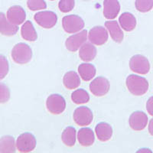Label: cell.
Wrapping results in <instances>:
<instances>
[{"instance_id": "16", "label": "cell", "mask_w": 153, "mask_h": 153, "mask_svg": "<svg viewBox=\"0 0 153 153\" xmlns=\"http://www.w3.org/2000/svg\"><path fill=\"white\" fill-rule=\"evenodd\" d=\"M105 26L110 34L112 39L117 43H121L123 40L124 34L117 21H109L105 22Z\"/></svg>"}, {"instance_id": "17", "label": "cell", "mask_w": 153, "mask_h": 153, "mask_svg": "<svg viewBox=\"0 0 153 153\" xmlns=\"http://www.w3.org/2000/svg\"><path fill=\"white\" fill-rule=\"evenodd\" d=\"M96 135L101 142L110 140L113 136V129L110 124L106 123H100L95 128Z\"/></svg>"}, {"instance_id": "5", "label": "cell", "mask_w": 153, "mask_h": 153, "mask_svg": "<svg viewBox=\"0 0 153 153\" xmlns=\"http://www.w3.org/2000/svg\"><path fill=\"white\" fill-rule=\"evenodd\" d=\"M129 68L131 71L139 74H146L149 72L150 64L145 56L136 54L131 57L129 61Z\"/></svg>"}, {"instance_id": "13", "label": "cell", "mask_w": 153, "mask_h": 153, "mask_svg": "<svg viewBox=\"0 0 153 153\" xmlns=\"http://www.w3.org/2000/svg\"><path fill=\"white\" fill-rule=\"evenodd\" d=\"M26 18V13L20 5H14L8 9L7 19L11 23L16 25L22 24Z\"/></svg>"}, {"instance_id": "4", "label": "cell", "mask_w": 153, "mask_h": 153, "mask_svg": "<svg viewBox=\"0 0 153 153\" xmlns=\"http://www.w3.org/2000/svg\"><path fill=\"white\" fill-rule=\"evenodd\" d=\"M46 106L49 113L54 115L61 114L66 108V102L62 96L59 94H51L48 97Z\"/></svg>"}, {"instance_id": "28", "label": "cell", "mask_w": 153, "mask_h": 153, "mask_svg": "<svg viewBox=\"0 0 153 153\" xmlns=\"http://www.w3.org/2000/svg\"><path fill=\"white\" fill-rule=\"evenodd\" d=\"M27 5L28 9L31 11L45 9L47 8V5L45 0H28Z\"/></svg>"}, {"instance_id": "1", "label": "cell", "mask_w": 153, "mask_h": 153, "mask_svg": "<svg viewBox=\"0 0 153 153\" xmlns=\"http://www.w3.org/2000/svg\"><path fill=\"white\" fill-rule=\"evenodd\" d=\"M126 87L129 92L135 96H142L149 90V82L145 77L131 74L126 78Z\"/></svg>"}, {"instance_id": "3", "label": "cell", "mask_w": 153, "mask_h": 153, "mask_svg": "<svg viewBox=\"0 0 153 153\" xmlns=\"http://www.w3.org/2000/svg\"><path fill=\"white\" fill-rule=\"evenodd\" d=\"M84 20L76 15L66 16L62 19V26L64 30L69 34H74L82 31L84 28Z\"/></svg>"}, {"instance_id": "26", "label": "cell", "mask_w": 153, "mask_h": 153, "mask_svg": "<svg viewBox=\"0 0 153 153\" xmlns=\"http://www.w3.org/2000/svg\"><path fill=\"white\" fill-rule=\"evenodd\" d=\"M71 100L76 104L87 103L90 100V96L85 90L78 89V90H76L72 93Z\"/></svg>"}, {"instance_id": "8", "label": "cell", "mask_w": 153, "mask_h": 153, "mask_svg": "<svg viewBox=\"0 0 153 153\" xmlns=\"http://www.w3.org/2000/svg\"><path fill=\"white\" fill-rule=\"evenodd\" d=\"M94 115L91 109L87 106L76 108L74 113V120L75 123L80 126H89L92 123Z\"/></svg>"}, {"instance_id": "31", "label": "cell", "mask_w": 153, "mask_h": 153, "mask_svg": "<svg viewBox=\"0 0 153 153\" xmlns=\"http://www.w3.org/2000/svg\"><path fill=\"white\" fill-rule=\"evenodd\" d=\"M10 98V91L5 84L0 83V103H5Z\"/></svg>"}, {"instance_id": "23", "label": "cell", "mask_w": 153, "mask_h": 153, "mask_svg": "<svg viewBox=\"0 0 153 153\" xmlns=\"http://www.w3.org/2000/svg\"><path fill=\"white\" fill-rule=\"evenodd\" d=\"M78 73L84 81H90L96 75V68L91 64L84 63L78 67Z\"/></svg>"}, {"instance_id": "12", "label": "cell", "mask_w": 153, "mask_h": 153, "mask_svg": "<svg viewBox=\"0 0 153 153\" xmlns=\"http://www.w3.org/2000/svg\"><path fill=\"white\" fill-rule=\"evenodd\" d=\"M129 123L133 130L142 131L147 126L148 117L146 113L142 111L134 112L129 117Z\"/></svg>"}, {"instance_id": "19", "label": "cell", "mask_w": 153, "mask_h": 153, "mask_svg": "<svg viewBox=\"0 0 153 153\" xmlns=\"http://www.w3.org/2000/svg\"><path fill=\"white\" fill-rule=\"evenodd\" d=\"M120 26L126 31H132L136 26V17L129 12H124L119 18Z\"/></svg>"}, {"instance_id": "15", "label": "cell", "mask_w": 153, "mask_h": 153, "mask_svg": "<svg viewBox=\"0 0 153 153\" xmlns=\"http://www.w3.org/2000/svg\"><path fill=\"white\" fill-rule=\"evenodd\" d=\"M19 31L18 25H13L6 19L5 14L0 12V33L5 36L15 35Z\"/></svg>"}, {"instance_id": "11", "label": "cell", "mask_w": 153, "mask_h": 153, "mask_svg": "<svg viewBox=\"0 0 153 153\" xmlns=\"http://www.w3.org/2000/svg\"><path fill=\"white\" fill-rule=\"evenodd\" d=\"M108 32L105 28L102 26H95L90 30L88 33V39L95 45H103L108 40Z\"/></svg>"}, {"instance_id": "35", "label": "cell", "mask_w": 153, "mask_h": 153, "mask_svg": "<svg viewBox=\"0 0 153 153\" xmlns=\"http://www.w3.org/2000/svg\"><path fill=\"white\" fill-rule=\"evenodd\" d=\"M51 1H54V0H51Z\"/></svg>"}, {"instance_id": "14", "label": "cell", "mask_w": 153, "mask_h": 153, "mask_svg": "<svg viewBox=\"0 0 153 153\" xmlns=\"http://www.w3.org/2000/svg\"><path fill=\"white\" fill-rule=\"evenodd\" d=\"M120 11V5L118 0L103 1V16L107 19H113L118 16Z\"/></svg>"}, {"instance_id": "21", "label": "cell", "mask_w": 153, "mask_h": 153, "mask_svg": "<svg viewBox=\"0 0 153 153\" xmlns=\"http://www.w3.org/2000/svg\"><path fill=\"white\" fill-rule=\"evenodd\" d=\"M63 84L68 90H74L80 86V78L75 71L67 72L63 78Z\"/></svg>"}, {"instance_id": "9", "label": "cell", "mask_w": 153, "mask_h": 153, "mask_svg": "<svg viewBox=\"0 0 153 153\" xmlns=\"http://www.w3.org/2000/svg\"><path fill=\"white\" fill-rule=\"evenodd\" d=\"M87 39V31L82 30L75 35H71L65 42L67 49L71 52H75L86 42Z\"/></svg>"}, {"instance_id": "32", "label": "cell", "mask_w": 153, "mask_h": 153, "mask_svg": "<svg viewBox=\"0 0 153 153\" xmlns=\"http://www.w3.org/2000/svg\"><path fill=\"white\" fill-rule=\"evenodd\" d=\"M146 110L151 116H153V97H151L146 103Z\"/></svg>"}, {"instance_id": "6", "label": "cell", "mask_w": 153, "mask_h": 153, "mask_svg": "<svg viewBox=\"0 0 153 153\" xmlns=\"http://www.w3.org/2000/svg\"><path fill=\"white\" fill-rule=\"evenodd\" d=\"M36 139L30 132H25L18 137L16 147L20 152H30L36 147Z\"/></svg>"}, {"instance_id": "2", "label": "cell", "mask_w": 153, "mask_h": 153, "mask_svg": "<svg viewBox=\"0 0 153 153\" xmlns=\"http://www.w3.org/2000/svg\"><path fill=\"white\" fill-rule=\"evenodd\" d=\"M12 57L19 65H25L32 58V51L26 44L19 43L12 48Z\"/></svg>"}, {"instance_id": "20", "label": "cell", "mask_w": 153, "mask_h": 153, "mask_svg": "<svg viewBox=\"0 0 153 153\" xmlns=\"http://www.w3.org/2000/svg\"><path fill=\"white\" fill-rule=\"evenodd\" d=\"M79 56L84 61H91L97 56V48L92 43H85L80 47L79 51Z\"/></svg>"}, {"instance_id": "25", "label": "cell", "mask_w": 153, "mask_h": 153, "mask_svg": "<svg viewBox=\"0 0 153 153\" xmlns=\"http://www.w3.org/2000/svg\"><path fill=\"white\" fill-rule=\"evenodd\" d=\"M63 143L68 147H72L76 143V129L72 126L67 127L61 135Z\"/></svg>"}, {"instance_id": "33", "label": "cell", "mask_w": 153, "mask_h": 153, "mask_svg": "<svg viewBox=\"0 0 153 153\" xmlns=\"http://www.w3.org/2000/svg\"><path fill=\"white\" fill-rule=\"evenodd\" d=\"M149 132L150 135L153 136V119L150 120L149 124Z\"/></svg>"}, {"instance_id": "27", "label": "cell", "mask_w": 153, "mask_h": 153, "mask_svg": "<svg viewBox=\"0 0 153 153\" xmlns=\"http://www.w3.org/2000/svg\"><path fill=\"white\" fill-rule=\"evenodd\" d=\"M135 5L139 12H149L153 8V0H136Z\"/></svg>"}, {"instance_id": "30", "label": "cell", "mask_w": 153, "mask_h": 153, "mask_svg": "<svg viewBox=\"0 0 153 153\" xmlns=\"http://www.w3.org/2000/svg\"><path fill=\"white\" fill-rule=\"evenodd\" d=\"M74 0H61L58 3V8L62 12H69L74 8Z\"/></svg>"}, {"instance_id": "22", "label": "cell", "mask_w": 153, "mask_h": 153, "mask_svg": "<svg viewBox=\"0 0 153 153\" xmlns=\"http://www.w3.org/2000/svg\"><path fill=\"white\" fill-rule=\"evenodd\" d=\"M22 37L28 42H35L38 38V35L34 28L33 25L30 21H26L21 28Z\"/></svg>"}, {"instance_id": "29", "label": "cell", "mask_w": 153, "mask_h": 153, "mask_svg": "<svg viewBox=\"0 0 153 153\" xmlns=\"http://www.w3.org/2000/svg\"><path fill=\"white\" fill-rule=\"evenodd\" d=\"M9 62L5 56L0 54V80H2L9 73Z\"/></svg>"}, {"instance_id": "7", "label": "cell", "mask_w": 153, "mask_h": 153, "mask_svg": "<svg viewBox=\"0 0 153 153\" xmlns=\"http://www.w3.org/2000/svg\"><path fill=\"white\" fill-rule=\"evenodd\" d=\"M35 21L38 25L44 28H51L57 23V15L54 12L51 11H44L39 12L35 15Z\"/></svg>"}, {"instance_id": "34", "label": "cell", "mask_w": 153, "mask_h": 153, "mask_svg": "<svg viewBox=\"0 0 153 153\" xmlns=\"http://www.w3.org/2000/svg\"><path fill=\"white\" fill-rule=\"evenodd\" d=\"M84 1H88V0H84Z\"/></svg>"}, {"instance_id": "10", "label": "cell", "mask_w": 153, "mask_h": 153, "mask_svg": "<svg viewBox=\"0 0 153 153\" xmlns=\"http://www.w3.org/2000/svg\"><path fill=\"white\" fill-rule=\"evenodd\" d=\"M110 82L103 76H98L90 84V90L91 93L97 97H103L106 95L110 91Z\"/></svg>"}, {"instance_id": "24", "label": "cell", "mask_w": 153, "mask_h": 153, "mask_svg": "<svg viewBox=\"0 0 153 153\" xmlns=\"http://www.w3.org/2000/svg\"><path fill=\"white\" fill-rule=\"evenodd\" d=\"M16 143L11 136H5L0 139V152H15Z\"/></svg>"}, {"instance_id": "18", "label": "cell", "mask_w": 153, "mask_h": 153, "mask_svg": "<svg viewBox=\"0 0 153 153\" xmlns=\"http://www.w3.org/2000/svg\"><path fill=\"white\" fill-rule=\"evenodd\" d=\"M77 139L82 146H91L95 141V136L93 130L90 128H82L78 131Z\"/></svg>"}]
</instances>
